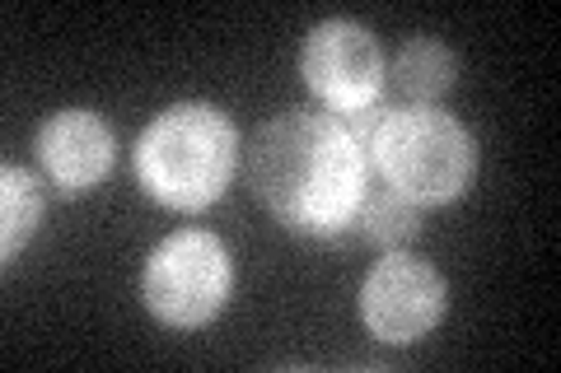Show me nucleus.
Masks as SVG:
<instances>
[{"label":"nucleus","mask_w":561,"mask_h":373,"mask_svg":"<svg viewBox=\"0 0 561 373\" xmlns=\"http://www.w3.org/2000/svg\"><path fill=\"white\" fill-rule=\"evenodd\" d=\"M249 187L295 234H337L370 191V159L346 121L295 108L257 127Z\"/></svg>","instance_id":"obj_1"},{"label":"nucleus","mask_w":561,"mask_h":373,"mask_svg":"<svg viewBox=\"0 0 561 373\" xmlns=\"http://www.w3.org/2000/svg\"><path fill=\"white\" fill-rule=\"evenodd\" d=\"M239 168V131L210 103H173L136 145V177L169 210H206Z\"/></svg>","instance_id":"obj_2"},{"label":"nucleus","mask_w":561,"mask_h":373,"mask_svg":"<svg viewBox=\"0 0 561 373\" xmlns=\"http://www.w3.org/2000/svg\"><path fill=\"white\" fill-rule=\"evenodd\" d=\"M365 159L416 206H445L478 177V140L440 108H402L379 121Z\"/></svg>","instance_id":"obj_3"},{"label":"nucleus","mask_w":561,"mask_h":373,"mask_svg":"<svg viewBox=\"0 0 561 373\" xmlns=\"http://www.w3.org/2000/svg\"><path fill=\"white\" fill-rule=\"evenodd\" d=\"M234 285L230 253L216 234L206 229H179L150 253L146 271H140V299L160 317L164 327H206L210 317L225 308Z\"/></svg>","instance_id":"obj_4"},{"label":"nucleus","mask_w":561,"mask_h":373,"mask_svg":"<svg viewBox=\"0 0 561 373\" xmlns=\"http://www.w3.org/2000/svg\"><path fill=\"white\" fill-rule=\"evenodd\" d=\"M360 317L389 346L421 341L445 317V276L412 253H383L360 285Z\"/></svg>","instance_id":"obj_5"},{"label":"nucleus","mask_w":561,"mask_h":373,"mask_svg":"<svg viewBox=\"0 0 561 373\" xmlns=\"http://www.w3.org/2000/svg\"><path fill=\"white\" fill-rule=\"evenodd\" d=\"M305 80L332 113H360L379 103L383 89V47L356 20H328L305 43Z\"/></svg>","instance_id":"obj_6"},{"label":"nucleus","mask_w":561,"mask_h":373,"mask_svg":"<svg viewBox=\"0 0 561 373\" xmlns=\"http://www.w3.org/2000/svg\"><path fill=\"white\" fill-rule=\"evenodd\" d=\"M38 159L51 177V187L76 197V191L99 187L113 168V131L108 121L90 108H66L43 121Z\"/></svg>","instance_id":"obj_7"},{"label":"nucleus","mask_w":561,"mask_h":373,"mask_svg":"<svg viewBox=\"0 0 561 373\" xmlns=\"http://www.w3.org/2000/svg\"><path fill=\"white\" fill-rule=\"evenodd\" d=\"M393 89L408 98V108H435L454 84V51L440 38H408L393 57Z\"/></svg>","instance_id":"obj_8"},{"label":"nucleus","mask_w":561,"mask_h":373,"mask_svg":"<svg viewBox=\"0 0 561 373\" xmlns=\"http://www.w3.org/2000/svg\"><path fill=\"white\" fill-rule=\"evenodd\" d=\"M43 220V191L33 183V173L20 164L0 168V253L5 261L20 257V247L33 238V229Z\"/></svg>","instance_id":"obj_9"},{"label":"nucleus","mask_w":561,"mask_h":373,"mask_svg":"<svg viewBox=\"0 0 561 373\" xmlns=\"http://www.w3.org/2000/svg\"><path fill=\"white\" fill-rule=\"evenodd\" d=\"M360 220V234L370 238L375 247H383V253H402L416 234H421V215H416V201H408L402 191H393L389 183L365 191V201L356 210Z\"/></svg>","instance_id":"obj_10"}]
</instances>
